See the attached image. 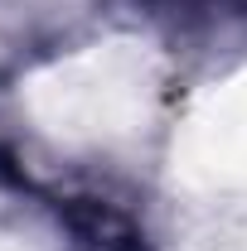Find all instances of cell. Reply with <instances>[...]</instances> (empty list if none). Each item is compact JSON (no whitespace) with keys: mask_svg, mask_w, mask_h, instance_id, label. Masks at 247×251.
Listing matches in <instances>:
<instances>
[{"mask_svg":"<svg viewBox=\"0 0 247 251\" xmlns=\"http://www.w3.org/2000/svg\"><path fill=\"white\" fill-rule=\"evenodd\" d=\"M59 218L68 222V232L88 251H146V237H141L122 213H112L107 203L73 198V203H59Z\"/></svg>","mask_w":247,"mask_h":251,"instance_id":"1","label":"cell"}]
</instances>
